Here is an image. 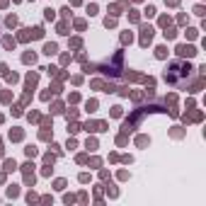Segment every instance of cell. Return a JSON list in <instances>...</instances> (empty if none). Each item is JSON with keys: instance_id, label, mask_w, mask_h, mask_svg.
I'll use <instances>...</instances> for the list:
<instances>
[{"instance_id": "6da1fadb", "label": "cell", "mask_w": 206, "mask_h": 206, "mask_svg": "<svg viewBox=\"0 0 206 206\" xmlns=\"http://www.w3.org/2000/svg\"><path fill=\"white\" fill-rule=\"evenodd\" d=\"M189 73H192V66L189 63H182V61H175V63H170V68L165 70V80L170 83V85H179V78H189Z\"/></svg>"}, {"instance_id": "7a4b0ae2", "label": "cell", "mask_w": 206, "mask_h": 206, "mask_svg": "<svg viewBox=\"0 0 206 206\" xmlns=\"http://www.w3.org/2000/svg\"><path fill=\"white\" fill-rule=\"evenodd\" d=\"M177 53H179V56H187V58H192V56H196V49H194V46H187V44H179V46H177Z\"/></svg>"}, {"instance_id": "3957f363", "label": "cell", "mask_w": 206, "mask_h": 206, "mask_svg": "<svg viewBox=\"0 0 206 206\" xmlns=\"http://www.w3.org/2000/svg\"><path fill=\"white\" fill-rule=\"evenodd\" d=\"M141 32H143V34H141V46H148V44H151V39H153V27H143Z\"/></svg>"}, {"instance_id": "277c9868", "label": "cell", "mask_w": 206, "mask_h": 206, "mask_svg": "<svg viewBox=\"0 0 206 206\" xmlns=\"http://www.w3.org/2000/svg\"><path fill=\"white\" fill-rule=\"evenodd\" d=\"M56 51H58V46H56V44H44V53H46V56H53Z\"/></svg>"}, {"instance_id": "5b68a950", "label": "cell", "mask_w": 206, "mask_h": 206, "mask_svg": "<svg viewBox=\"0 0 206 206\" xmlns=\"http://www.w3.org/2000/svg\"><path fill=\"white\" fill-rule=\"evenodd\" d=\"M3 165H5V172H12V170H17V162H15V160H5Z\"/></svg>"}, {"instance_id": "8992f818", "label": "cell", "mask_w": 206, "mask_h": 206, "mask_svg": "<svg viewBox=\"0 0 206 206\" xmlns=\"http://www.w3.org/2000/svg\"><path fill=\"white\" fill-rule=\"evenodd\" d=\"M3 46L10 51V49H15V39H12V36H5V39H3Z\"/></svg>"}, {"instance_id": "52a82bcc", "label": "cell", "mask_w": 206, "mask_h": 206, "mask_svg": "<svg viewBox=\"0 0 206 206\" xmlns=\"http://www.w3.org/2000/svg\"><path fill=\"white\" fill-rule=\"evenodd\" d=\"M29 32H32L34 39H41V36H44V29H41V27H34V29H29Z\"/></svg>"}, {"instance_id": "ba28073f", "label": "cell", "mask_w": 206, "mask_h": 206, "mask_svg": "<svg viewBox=\"0 0 206 206\" xmlns=\"http://www.w3.org/2000/svg\"><path fill=\"white\" fill-rule=\"evenodd\" d=\"M85 131H100V124H95V121H87V124H85Z\"/></svg>"}, {"instance_id": "9c48e42d", "label": "cell", "mask_w": 206, "mask_h": 206, "mask_svg": "<svg viewBox=\"0 0 206 206\" xmlns=\"http://www.w3.org/2000/svg\"><path fill=\"white\" fill-rule=\"evenodd\" d=\"M155 56H158V58H165V56H167V49H165V46H158V49H155Z\"/></svg>"}, {"instance_id": "30bf717a", "label": "cell", "mask_w": 206, "mask_h": 206, "mask_svg": "<svg viewBox=\"0 0 206 206\" xmlns=\"http://www.w3.org/2000/svg\"><path fill=\"white\" fill-rule=\"evenodd\" d=\"M22 61H24V63H34V61H36V56H34V53H24V56H22Z\"/></svg>"}, {"instance_id": "8fae6325", "label": "cell", "mask_w": 206, "mask_h": 206, "mask_svg": "<svg viewBox=\"0 0 206 206\" xmlns=\"http://www.w3.org/2000/svg\"><path fill=\"white\" fill-rule=\"evenodd\" d=\"M17 194H20V189H17V184H12V187H10V189H7V196L12 199V196H17Z\"/></svg>"}, {"instance_id": "7c38bea8", "label": "cell", "mask_w": 206, "mask_h": 206, "mask_svg": "<svg viewBox=\"0 0 206 206\" xmlns=\"http://www.w3.org/2000/svg\"><path fill=\"white\" fill-rule=\"evenodd\" d=\"M10 138H12V141H20V138H22V131H20V128H17V131H10Z\"/></svg>"}, {"instance_id": "4fadbf2b", "label": "cell", "mask_w": 206, "mask_h": 206, "mask_svg": "<svg viewBox=\"0 0 206 206\" xmlns=\"http://www.w3.org/2000/svg\"><path fill=\"white\" fill-rule=\"evenodd\" d=\"M80 131V124H68V134H78Z\"/></svg>"}, {"instance_id": "5bb4252c", "label": "cell", "mask_w": 206, "mask_h": 206, "mask_svg": "<svg viewBox=\"0 0 206 206\" xmlns=\"http://www.w3.org/2000/svg\"><path fill=\"white\" fill-rule=\"evenodd\" d=\"M24 151H27V155H29V158H34V155H36V148H34V145H27Z\"/></svg>"}, {"instance_id": "9a60e30c", "label": "cell", "mask_w": 206, "mask_h": 206, "mask_svg": "<svg viewBox=\"0 0 206 206\" xmlns=\"http://www.w3.org/2000/svg\"><path fill=\"white\" fill-rule=\"evenodd\" d=\"M32 170H34V165H32V162H24V165H22V172H24V175L32 172Z\"/></svg>"}, {"instance_id": "2e32d148", "label": "cell", "mask_w": 206, "mask_h": 206, "mask_svg": "<svg viewBox=\"0 0 206 206\" xmlns=\"http://www.w3.org/2000/svg\"><path fill=\"white\" fill-rule=\"evenodd\" d=\"M53 187H56V189H66V182H63V179H56Z\"/></svg>"}, {"instance_id": "e0dca14e", "label": "cell", "mask_w": 206, "mask_h": 206, "mask_svg": "<svg viewBox=\"0 0 206 206\" xmlns=\"http://www.w3.org/2000/svg\"><path fill=\"white\" fill-rule=\"evenodd\" d=\"M95 109H97V102L90 100V102H87V111H95Z\"/></svg>"}, {"instance_id": "ac0fdd59", "label": "cell", "mask_w": 206, "mask_h": 206, "mask_svg": "<svg viewBox=\"0 0 206 206\" xmlns=\"http://www.w3.org/2000/svg\"><path fill=\"white\" fill-rule=\"evenodd\" d=\"M175 34H177L175 29H167V32H165V39H175Z\"/></svg>"}, {"instance_id": "d6986e66", "label": "cell", "mask_w": 206, "mask_h": 206, "mask_svg": "<svg viewBox=\"0 0 206 206\" xmlns=\"http://www.w3.org/2000/svg\"><path fill=\"white\" fill-rule=\"evenodd\" d=\"M111 117H121V107H111Z\"/></svg>"}, {"instance_id": "ffe728a7", "label": "cell", "mask_w": 206, "mask_h": 206, "mask_svg": "<svg viewBox=\"0 0 206 206\" xmlns=\"http://www.w3.org/2000/svg\"><path fill=\"white\" fill-rule=\"evenodd\" d=\"M136 143L143 148V145H148V138H145V136H138V141H136Z\"/></svg>"}, {"instance_id": "44dd1931", "label": "cell", "mask_w": 206, "mask_h": 206, "mask_svg": "<svg viewBox=\"0 0 206 206\" xmlns=\"http://www.w3.org/2000/svg\"><path fill=\"white\" fill-rule=\"evenodd\" d=\"M104 24H107V27H114V24H117V20H114V17H107Z\"/></svg>"}, {"instance_id": "7402d4cb", "label": "cell", "mask_w": 206, "mask_h": 206, "mask_svg": "<svg viewBox=\"0 0 206 206\" xmlns=\"http://www.w3.org/2000/svg\"><path fill=\"white\" fill-rule=\"evenodd\" d=\"M145 15H148V17H153V15H155V7H153V5H148V7H145Z\"/></svg>"}, {"instance_id": "603a6c76", "label": "cell", "mask_w": 206, "mask_h": 206, "mask_svg": "<svg viewBox=\"0 0 206 206\" xmlns=\"http://www.w3.org/2000/svg\"><path fill=\"white\" fill-rule=\"evenodd\" d=\"M121 41H124V44H128V41H131V34H128V32H124V34H121Z\"/></svg>"}, {"instance_id": "cb8c5ba5", "label": "cell", "mask_w": 206, "mask_h": 206, "mask_svg": "<svg viewBox=\"0 0 206 206\" xmlns=\"http://www.w3.org/2000/svg\"><path fill=\"white\" fill-rule=\"evenodd\" d=\"M44 12H46V20H53V17H56V12H53L51 7H49V10H44Z\"/></svg>"}, {"instance_id": "d4e9b609", "label": "cell", "mask_w": 206, "mask_h": 206, "mask_svg": "<svg viewBox=\"0 0 206 206\" xmlns=\"http://www.w3.org/2000/svg\"><path fill=\"white\" fill-rule=\"evenodd\" d=\"M107 192H109V196H117L119 192H117V187H107Z\"/></svg>"}, {"instance_id": "484cf974", "label": "cell", "mask_w": 206, "mask_h": 206, "mask_svg": "<svg viewBox=\"0 0 206 206\" xmlns=\"http://www.w3.org/2000/svg\"><path fill=\"white\" fill-rule=\"evenodd\" d=\"M7 24H10V27H12V24H17V17H15V15H10V17H7Z\"/></svg>"}, {"instance_id": "4316f807", "label": "cell", "mask_w": 206, "mask_h": 206, "mask_svg": "<svg viewBox=\"0 0 206 206\" xmlns=\"http://www.w3.org/2000/svg\"><path fill=\"white\" fill-rule=\"evenodd\" d=\"M58 32L61 34H68V24H58Z\"/></svg>"}, {"instance_id": "83f0119b", "label": "cell", "mask_w": 206, "mask_h": 206, "mask_svg": "<svg viewBox=\"0 0 206 206\" xmlns=\"http://www.w3.org/2000/svg\"><path fill=\"white\" fill-rule=\"evenodd\" d=\"M5 70H7V66H5V63H0V75H5Z\"/></svg>"}, {"instance_id": "f1b7e54d", "label": "cell", "mask_w": 206, "mask_h": 206, "mask_svg": "<svg viewBox=\"0 0 206 206\" xmlns=\"http://www.w3.org/2000/svg\"><path fill=\"white\" fill-rule=\"evenodd\" d=\"M167 3H170V5H177V3H179V0H167Z\"/></svg>"}, {"instance_id": "f546056e", "label": "cell", "mask_w": 206, "mask_h": 206, "mask_svg": "<svg viewBox=\"0 0 206 206\" xmlns=\"http://www.w3.org/2000/svg\"><path fill=\"white\" fill-rule=\"evenodd\" d=\"M0 121H3V117H0Z\"/></svg>"}]
</instances>
